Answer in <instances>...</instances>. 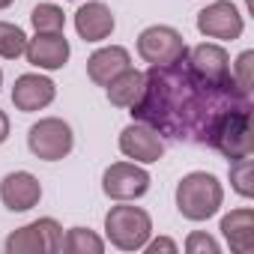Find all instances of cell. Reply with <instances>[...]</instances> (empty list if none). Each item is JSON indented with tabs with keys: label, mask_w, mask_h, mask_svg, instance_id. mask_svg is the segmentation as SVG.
<instances>
[{
	"label": "cell",
	"mask_w": 254,
	"mask_h": 254,
	"mask_svg": "<svg viewBox=\"0 0 254 254\" xmlns=\"http://www.w3.org/2000/svg\"><path fill=\"white\" fill-rule=\"evenodd\" d=\"M239 105H251V93L242 90L233 75L227 81H203L189 69L183 54L177 63L150 66V72H144V93L132 105V117L171 138L206 144L215 120Z\"/></svg>",
	"instance_id": "6da1fadb"
},
{
	"label": "cell",
	"mask_w": 254,
	"mask_h": 254,
	"mask_svg": "<svg viewBox=\"0 0 254 254\" xmlns=\"http://www.w3.org/2000/svg\"><path fill=\"white\" fill-rule=\"evenodd\" d=\"M177 209L186 221H206L224 203V186L209 171H191L177 183Z\"/></svg>",
	"instance_id": "7a4b0ae2"
},
{
	"label": "cell",
	"mask_w": 254,
	"mask_h": 254,
	"mask_svg": "<svg viewBox=\"0 0 254 254\" xmlns=\"http://www.w3.org/2000/svg\"><path fill=\"white\" fill-rule=\"evenodd\" d=\"M153 236V218L147 209L132 206L129 200H117L105 215V239L120 251H141Z\"/></svg>",
	"instance_id": "3957f363"
},
{
	"label": "cell",
	"mask_w": 254,
	"mask_h": 254,
	"mask_svg": "<svg viewBox=\"0 0 254 254\" xmlns=\"http://www.w3.org/2000/svg\"><path fill=\"white\" fill-rule=\"evenodd\" d=\"M206 144L215 147V150H218L221 156H227L230 162L251 156V150H254L251 105H239V108L224 111V114L215 120V126H212V132H209Z\"/></svg>",
	"instance_id": "277c9868"
},
{
	"label": "cell",
	"mask_w": 254,
	"mask_h": 254,
	"mask_svg": "<svg viewBox=\"0 0 254 254\" xmlns=\"http://www.w3.org/2000/svg\"><path fill=\"white\" fill-rule=\"evenodd\" d=\"M27 147L42 162H63L72 153V147H75L72 126L66 120H60V117H42L39 123L30 126Z\"/></svg>",
	"instance_id": "5b68a950"
},
{
	"label": "cell",
	"mask_w": 254,
	"mask_h": 254,
	"mask_svg": "<svg viewBox=\"0 0 254 254\" xmlns=\"http://www.w3.org/2000/svg\"><path fill=\"white\" fill-rule=\"evenodd\" d=\"M186 51L189 48L183 42V33L177 27H168V24H153V27L141 30V36H138V57L150 66L177 63Z\"/></svg>",
	"instance_id": "8992f818"
},
{
	"label": "cell",
	"mask_w": 254,
	"mask_h": 254,
	"mask_svg": "<svg viewBox=\"0 0 254 254\" xmlns=\"http://www.w3.org/2000/svg\"><path fill=\"white\" fill-rule=\"evenodd\" d=\"M150 174L138 162H114L102 174V191L111 200H138L150 191Z\"/></svg>",
	"instance_id": "52a82bcc"
},
{
	"label": "cell",
	"mask_w": 254,
	"mask_h": 254,
	"mask_svg": "<svg viewBox=\"0 0 254 254\" xmlns=\"http://www.w3.org/2000/svg\"><path fill=\"white\" fill-rule=\"evenodd\" d=\"M197 30L206 39H221V42H233L242 36L245 30V18L236 9V3L230 0H212L209 6H203L197 12Z\"/></svg>",
	"instance_id": "ba28073f"
},
{
	"label": "cell",
	"mask_w": 254,
	"mask_h": 254,
	"mask_svg": "<svg viewBox=\"0 0 254 254\" xmlns=\"http://www.w3.org/2000/svg\"><path fill=\"white\" fill-rule=\"evenodd\" d=\"M120 153L138 165H153L165 156V141L162 135L147 123H129L120 132Z\"/></svg>",
	"instance_id": "9c48e42d"
},
{
	"label": "cell",
	"mask_w": 254,
	"mask_h": 254,
	"mask_svg": "<svg viewBox=\"0 0 254 254\" xmlns=\"http://www.w3.org/2000/svg\"><path fill=\"white\" fill-rule=\"evenodd\" d=\"M24 57L39 72H57V69H63L69 63L72 45H69L66 33H36L33 39H27Z\"/></svg>",
	"instance_id": "30bf717a"
},
{
	"label": "cell",
	"mask_w": 254,
	"mask_h": 254,
	"mask_svg": "<svg viewBox=\"0 0 254 254\" xmlns=\"http://www.w3.org/2000/svg\"><path fill=\"white\" fill-rule=\"evenodd\" d=\"M57 99V84L42 75V72H24L15 78L12 84V105L21 111V114H33V111H42L48 108L51 102Z\"/></svg>",
	"instance_id": "8fae6325"
},
{
	"label": "cell",
	"mask_w": 254,
	"mask_h": 254,
	"mask_svg": "<svg viewBox=\"0 0 254 254\" xmlns=\"http://www.w3.org/2000/svg\"><path fill=\"white\" fill-rule=\"evenodd\" d=\"M0 200L9 212H27L42 200V183L30 171H12L0 180Z\"/></svg>",
	"instance_id": "7c38bea8"
},
{
	"label": "cell",
	"mask_w": 254,
	"mask_h": 254,
	"mask_svg": "<svg viewBox=\"0 0 254 254\" xmlns=\"http://www.w3.org/2000/svg\"><path fill=\"white\" fill-rule=\"evenodd\" d=\"M129 66H132L129 48H123V45H105V48H96L87 57V78L96 87H108L120 72H126Z\"/></svg>",
	"instance_id": "4fadbf2b"
},
{
	"label": "cell",
	"mask_w": 254,
	"mask_h": 254,
	"mask_svg": "<svg viewBox=\"0 0 254 254\" xmlns=\"http://www.w3.org/2000/svg\"><path fill=\"white\" fill-rule=\"evenodd\" d=\"M186 63L203 81H227L230 78V54L215 42H203V45L186 51Z\"/></svg>",
	"instance_id": "5bb4252c"
},
{
	"label": "cell",
	"mask_w": 254,
	"mask_h": 254,
	"mask_svg": "<svg viewBox=\"0 0 254 254\" xmlns=\"http://www.w3.org/2000/svg\"><path fill=\"white\" fill-rule=\"evenodd\" d=\"M117 27V18L108 3L102 0H90L75 12V30L84 42H105Z\"/></svg>",
	"instance_id": "9a60e30c"
},
{
	"label": "cell",
	"mask_w": 254,
	"mask_h": 254,
	"mask_svg": "<svg viewBox=\"0 0 254 254\" xmlns=\"http://www.w3.org/2000/svg\"><path fill=\"white\" fill-rule=\"evenodd\" d=\"M221 236L227 239L230 251L236 254H251L254 251V212L248 206L230 209L227 215H221Z\"/></svg>",
	"instance_id": "2e32d148"
},
{
	"label": "cell",
	"mask_w": 254,
	"mask_h": 254,
	"mask_svg": "<svg viewBox=\"0 0 254 254\" xmlns=\"http://www.w3.org/2000/svg\"><path fill=\"white\" fill-rule=\"evenodd\" d=\"M105 93H108V102L114 108H132L141 99V93H144V72H138V69L129 66L126 72H120L105 87Z\"/></svg>",
	"instance_id": "e0dca14e"
},
{
	"label": "cell",
	"mask_w": 254,
	"mask_h": 254,
	"mask_svg": "<svg viewBox=\"0 0 254 254\" xmlns=\"http://www.w3.org/2000/svg\"><path fill=\"white\" fill-rule=\"evenodd\" d=\"M3 248H6V254H48L42 230H39V221H30V224L12 230L6 236Z\"/></svg>",
	"instance_id": "ac0fdd59"
},
{
	"label": "cell",
	"mask_w": 254,
	"mask_h": 254,
	"mask_svg": "<svg viewBox=\"0 0 254 254\" xmlns=\"http://www.w3.org/2000/svg\"><path fill=\"white\" fill-rule=\"evenodd\" d=\"M60 251H66V254H102L105 239L90 227H69L66 236H63Z\"/></svg>",
	"instance_id": "d6986e66"
},
{
	"label": "cell",
	"mask_w": 254,
	"mask_h": 254,
	"mask_svg": "<svg viewBox=\"0 0 254 254\" xmlns=\"http://www.w3.org/2000/svg\"><path fill=\"white\" fill-rule=\"evenodd\" d=\"M30 24L36 33H63L66 27V12L57 3H39L30 12Z\"/></svg>",
	"instance_id": "ffe728a7"
},
{
	"label": "cell",
	"mask_w": 254,
	"mask_h": 254,
	"mask_svg": "<svg viewBox=\"0 0 254 254\" xmlns=\"http://www.w3.org/2000/svg\"><path fill=\"white\" fill-rule=\"evenodd\" d=\"M27 48V33L12 24V21H0V57L3 60H18Z\"/></svg>",
	"instance_id": "44dd1931"
},
{
	"label": "cell",
	"mask_w": 254,
	"mask_h": 254,
	"mask_svg": "<svg viewBox=\"0 0 254 254\" xmlns=\"http://www.w3.org/2000/svg\"><path fill=\"white\" fill-rule=\"evenodd\" d=\"M230 189L239 197H254V162H251V156L230 162Z\"/></svg>",
	"instance_id": "7402d4cb"
},
{
	"label": "cell",
	"mask_w": 254,
	"mask_h": 254,
	"mask_svg": "<svg viewBox=\"0 0 254 254\" xmlns=\"http://www.w3.org/2000/svg\"><path fill=\"white\" fill-rule=\"evenodd\" d=\"M251 69H254V51H242V54L233 60V66H230V75H233V81H236L242 90H248V93H251V84H254V78H251Z\"/></svg>",
	"instance_id": "603a6c76"
},
{
	"label": "cell",
	"mask_w": 254,
	"mask_h": 254,
	"mask_svg": "<svg viewBox=\"0 0 254 254\" xmlns=\"http://www.w3.org/2000/svg\"><path fill=\"white\" fill-rule=\"evenodd\" d=\"M186 251H189V254H218L221 245H218L215 236H209V233H203V230H191L189 239H186Z\"/></svg>",
	"instance_id": "cb8c5ba5"
},
{
	"label": "cell",
	"mask_w": 254,
	"mask_h": 254,
	"mask_svg": "<svg viewBox=\"0 0 254 254\" xmlns=\"http://www.w3.org/2000/svg\"><path fill=\"white\" fill-rule=\"evenodd\" d=\"M36 221H39V230H42V239H45L48 254L60 251V245H63V227H60V221H57V218H51V215L36 218Z\"/></svg>",
	"instance_id": "d4e9b609"
},
{
	"label": "cell",
	"mask_w": 254,
	"mask_h": 254,
	"mask_svg": "<svg viewBox=\"0 0 254 254\" xmlns=\"http://www.w3.org/2000/svg\"><path fill=\"white\" fill-rule=\"evenodd\" d=\"M144 251H147V254H177L180 245H177L174 239H168V236H156V239L150 236L147 245H144Z\"/></svg>",
	"instance_id": "484cf974"
},
{
	"label": "cell",
	"mask_w": 254,
	"mask_h": 254,
	"mask_svg": "<svg viewBox=\"0 0 254 254\" xmlns=\"http://www.w3.org/2000/svg\"><path fill=\"white\" fill-rule=\"evenodd\" d=\"M6 138H9V117L6 111H0V144H6Z\"/></svg>",
	"instance_id": "4316f807"
},
{
	"label": "cell",
	"mask_w": 254,
	"mask_h": 254,
	"mask_svg": "<svg viewBox=\"0 0 254 254\" xmlns=\"http://www.w3.org/2000/svg\"><path fill=\"white\" fill-rule=\"evenodd\" d=\"M12 3H15V0H0V9H9Z\"/></svg>",
	"instance_id": "83f0119b"
},
{
	"label": "cell",
	"mask_w": 254,
	"mask_h": 254,
	"mask_svg": "<svg viewBox=\"0 0 254 254\" xmlns=\"http://www.w3.org/2000/svg\"><path fill=\"white\" fill-rule=\"evenodd\" d=\"M0 90H3V69H0Z\"/></svg>",
	"instance_id": "f1b7e54d"
}]
</instances>
